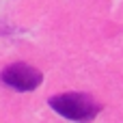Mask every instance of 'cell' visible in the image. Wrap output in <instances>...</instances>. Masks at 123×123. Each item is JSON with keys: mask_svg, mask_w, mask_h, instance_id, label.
<instances>
[{"mask_svg": "<svg viewBox=\"0 0 123 123\" xmlns=\"http://www.w3.org/2000/svg\"><path fill=\"white\" fill-rule=\"evenodd\" d=\"M50 106L65 119L71 121H86L99 112V104L84 93H63L50 99Z\"/></svg>", "mask_w": 123, "mask_h": 123, "instance_id": "obj_1", "label": "cell"}, {"mask_svg": "<svg viewBox=\"0 0 123 123\" xmlns=\"http://www.w3.org/2000/svg\"><path fill=\"white\" fill-rule=\"evenodd\" d=\"M0 80L6 86L15 89V91H32V89H37L41 84L43 76H41L39 69H35V67H30L26 63H17V65L6 67L0 74Z\"/></svg>", "mask_w": 123, "mask_h": 123, "instance_id": "obj_2", "label": "cell"}]
</instances>
